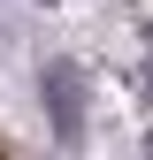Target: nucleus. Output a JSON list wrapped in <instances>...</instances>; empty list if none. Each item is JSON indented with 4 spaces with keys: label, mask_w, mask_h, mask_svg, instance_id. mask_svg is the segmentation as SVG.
<instances>
[{
    "label": "nucleus",
    "mask_w": 153,
    "mask_h": 160,
    "mask_svg": "<svg viewBox=\"0 0 153 160\" xmlns=\"http://www.w3.org/2000/svg\"><path fill=\"white\" fill-rule=\"evenodd\" d=\"M46 99H54V130L76 145V137H84V99H76V69H69V61L46 69Z\"/></svg>",
    "instance_id": "f257e3e1"
},
{
    "label": "nucleus",
    "mask_w": 153,
    "mask_h": 160,
    "mask_svg": "<svg viewBox=\"0 0 153 160\" xmlns=\"http://www.w3.org/2000/svg\"><path fill=\"white\" fill-rule=\"evenodd\" d=\"M0 160H15V152H8V137H0Z\"/></svg>",
    "instance_id": "f03ea898"
}]
</instances>
